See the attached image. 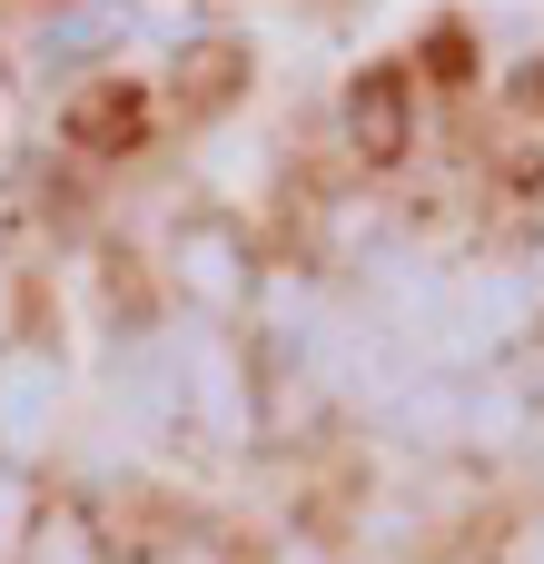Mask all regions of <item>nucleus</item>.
I'll return each instance as SVG.
<instances>
[{
	"mask_svg": "<svg viewBox=\"0 0 544 564\" xmlns=\"http://www.w3.org/2000/svg\"><path fill=\"white\" fill-rule=\"evenodd\" d=\"M168 347H178V406H188L218 446H238V436H248V377H238L228 337H218V327H178Z\"/></svg>",
	"mask_w": 544,
	"mask_h": 564,
	"instance_id": "1",
	"label": "nucleus"
},
{
	"mask_svg": "<svg viewBox=\"0 0 544 564\" xmlns=\"http://www.w3.org/2000/svg\"><path fill=\"white\" fill-rule=\"evenodd\" d=\"M50 426H59V367L40 347H10L0 357V446L10 456H40Z\"/></svg>",
	"mask_w": 544,
	"mask_h": 564,
	"instance_id": "2",
	"label": "nucleus"
},
{
	"mask_svg": "<svg viewBox=\"0 0 544 564\" xmlns=\"http://www.w3.org/2000/svg\"><path fill=\"white\" fill-rule=\"evenodd\" d=\"M119 397L139 406V426H178V347L168 337H139V357H119Z\"/></svg>",
	"mask_w": 544,
	"mask_h": 564,
	"instance_id": "3",
	"label": "nucleus"
},
{
	"mask_svg": "<svg viewBox=\"0 0 544 564\" xmlns=\"http://www.w3.org/2000/svg\"><path fill=\"white\" fill-rule=\"evenodd\" d=\"M178 278H188V297L228 307V297L248 288V268H238V238H228V228H188V238H178Z\"/></svg>",
	"mask_w": 544,
	"mask_h": 564,
	"instance_id": "4",
	"label": "nucleus"
},
{
	"mask_svg": "<svg viewBox=\"0 0 544 564\" xmlns=\"http://www.w3.org/2000/svg\"><path fill=\"white\" fill-rule=\"evenodd\" d=\"M20 564H99V555H89V525L79 516H40L30 545H20Z\"/></svg>",
	"mask_w": 544,
	"mask_h": 564,
	"instance_id": "5",
	"label": "nucleus"
},
{
	"mask_svg": "<svg viewBox=\"0 0 544 564\" xmlns=\"http://www.w3.org/2000/svg\"><path fill=\"white\" fill-rule=\"evenodd\" d=\"M99 40H109V20H69L59 40H40V59H89Z\"/></svg>",
	"mask_w": 544,
	"mask_h": 564,
	"instance_id": "6",
	"label": "nucleus"
},
{
	"mask_svg": "<svg viewBox=\"0 0 544 564\" xmlns=\"http://www.w3.org/2000/svg\"><path fill=\"white\" fill-rule=\"evenodd\" d=\"M387 99H396V89H387V79H377V89H367V99H357V139H377V149H387V139H396V109H387Z\"/></svg>",
	"mask_w": 544,
	"mask_h": 564,
	"instance_id": "7",
	"label": "nucleus"
},
{
	"mask_svg": "<svg viewBox=\"0 0 544 564\" xmlns=\"http://www.w3.org/2000/svg\"><path fill=\"white\" fill-rule=\"evenodd\" d=\"M20 545H30V516H20V486L0 476V564H20Z\"/></svg>",
	"mask_w": 544,
	"mask_h": 564,
	"instance_id": "8",
	"label": "nucleus"
},
{
	"mask_svg": "<svg viewBox=\"0 0 544 564\" xmlns=\"http://www.w3.org/2000/svg\"><path fill=\"white\" fill-rule=\"evenodd\" d=\"M287 564H317V555H287Z\"/></svg>",
	"mask_w": 544,
	"mask_h": 564,
	"instance_id": "9",
	"label": "nucleus"
}]
</instances>
